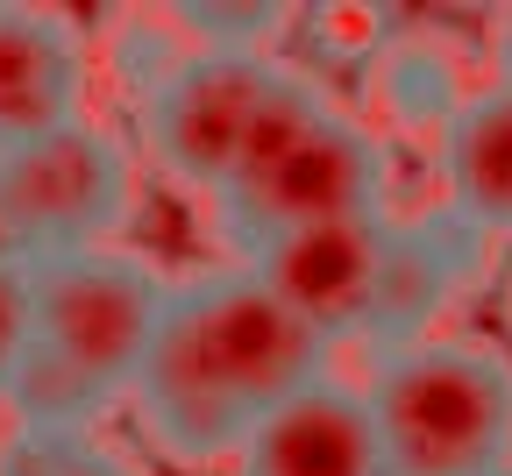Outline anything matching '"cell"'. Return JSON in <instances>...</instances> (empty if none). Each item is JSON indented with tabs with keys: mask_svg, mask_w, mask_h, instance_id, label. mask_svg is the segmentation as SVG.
Listing matches in <instances>:
<instances>
[{
	"mask_svg": "<svg viewBox=\"0 0 512 476\" xmlns=\"http://www.w3.org/2000/svg\"><path fill=\"white\" fill-rule=\"evenodd\" d=\"M335 370V349L256 278L249 263H207L171 285V313L136 370L128 420L185 476H221L249 427Z\"/></svg>",
	"mask_w": 512,
	"mask_h": 476,
	"instance_id": "cell-1",
	"label": "cell"
},
{
	"mask_svg": "<svg viewBox=\"0 0 512 476\" xmlns=\"http://www.w3.org/2000/svg\"><path fill=\"white\" fill-rule=\"evenodd\" d=\"M171 285L143 249H79L29 263V363L8 391L22 434H100L121 413L150 342L171 313Z\"/></svg>",
	"mask_w": 512,
	"mask_h": 476,
	"instance_id": "cell-2",
	"label": "cell"
},
{
	"mask_svg": "<svg viewBox=\"0 0 512 476\" xmlns=\"http://www.w3.org/2000/svg\"><path fill=\"white\" fill-rule=\"evenodd\" d=\"M356 214H392V150L328 93L320 72L285 64L242 143L235 178L214 199V235L228 242V256H249L271 235Z\"/></svg>",
	"mask_w": 512,
	"mask_h": 476,
	"instance_id": "cell-3",
	"label": "cell"
},
{
	"mask_svg": "<svg viewBox=\"0 0 512 476\" xmlns=\"http://www.w3.org/2000/svg\"><path fill=\"white\" fill-rule=\"evenodd\" d=\"M363 405L392 476L512 469V356L484 334H427L363 356Z\"/></svg>",
	"mask_w": 512,
	"mask_h": 476,
	"instance_id": "cell-4",
	"label": "cell"
},
{
	"mask_svg": "<svg viewBox=\"0 0 512 476\" xmlns=\"http://www.w3.org/2000/svg\"><path fill=\"white\" fill-rule=\"evenodd\" d=\"M0 192H8V221L22 235V256H79V249H121L136 221V150L121 128L100 114H79L36 143L0 157Z\"/></svg>",
	"mask_w": 512,
	"mask_h": 476,
	"instance_id": "cell-5",
	"label": "cell"
},
{
	"mask_svg": "<svg viewBox=\"0 0 512 476\" xmlns=\"http://www.w3.org/2000/svg\"><path fill=\"white\" fill-rule=\"evenodd\" d=\"M285 57H249V50H178L157 86L136 100V143L192 199H221V185L242 164V143L264 114Z\"/></svg>",
	"mask_w": 512,
	"mask_h": 476,
	"instance_id": "cell-6",
	"label": "cell"
},
{
	"mask_svg": "<svg viewBox=\"0 0 512 476\" xmlns=\"http://www.w3.org/2000/svg\"><path fill=\"white\" fill-rule=\"evenodd\" d=\"M392 214L292 228V235H271L264 249H249L235 263H249L328 349H363V327H370V306H377V278H384V249H392Z\"/></svg>",
	"mask_w": 512,
	"mask_h": 476,
	"instance_id": "cell-7",
	"label": "cell"
},
{
	"mask_svg": "<svg viewBox=\"0 0 512 476\" xmlns=\"http://www.w3.org/2000/svg\"><path fill=\"white\" fill-rule=\"evenodd\" d=\"M93 43L64 8L0 0V157L93 114Z\"/></svg>",
	"mask_w": 512,
	"mask_h": 476,
	"instance_id": "cell-8",
	"label": "cell"
},
{
	"mask_svg": "<svg viewBox=\"0 0 512 476\" xmlns=\"http://www.w3.org/2000/svg\"><path fill=\"white\" fill-rule=\"evenodd\" d=\"M477 256H484V242L456 214H441V207L392 214V249H384V278H377V306H370V327H363V356L441 334V320L477 292Z\"/></svg>",
	"mask_w": 512,
	"mask_h": 476,
	"instance_id": "cell-9",
	"label": "cell"
},
{
	"mask_svg": "<svg viewBox=\"0 0 512 476\" xmlns=\"http://www.w3.org/2000/svg\"><path fill=\"white\" fill-rule=\"evenodd\" d=\"M221 476H392V462H384L363 384L328 370L256 420Z\"/></svg>",
	"mask_w": 512,
	"mask_h": 476,
	"instance_id": "cell-10",
	"label": "cell"
},
{
	"mask_svg": "<svg viewBox=\"0 0 512 476\" xmlns=\"http://www.w3.org/2000/svg\"><path fill=\"white\" fill-rule=\"evenodd\" d=\"M441 214H456L484 249L512 242V86L484 79L434 135Z\"/></svg>",
	"mask_w": 512,
	"mask_h": 476,
	"instance_id": "cell-11",
	"label": "cell"
},
{
	"mask_svg": "<svg viewBox=\"0 0 512 476\" xmlns=\"http://www.w3.org/2000/svg\"><path fill=\"white\" fill-rule=\"evenodd\" d=\"M0 476H143V469L121 448H107L100 434H22V427H8Z\"/></svg>",
	"mask_w": 512,
	"mask_h": 476,
	"instance_id": "cell-12",
	"label": "cell"
},
{
	"mask_svg": "<svg viewBox=\"0 0 512 476\" xmlns=\"http://www.w3.org/2000/svg\"><path fill=\"white\" fill-rule=\"evenodd\" d=\"M178 29L185 50H249V57H271V43L299 22L278 0H256V8H171L164 15Z\"/></svg>",
	"mask_w": 512,
	"mask_h": 476,
	"instance_id": "cell-13",
	"label": "cell"
},
{
	"mask_svg": "<svg viewBox=\"0 0 512 476\" xmlns=\"http://www.w3.org/2000/svg\"><path fill=\"white\" fill-rule=\"evenodd\" d=\"M29 263H8L0 270V413H8V391L29 363Z\"/></svg>",
	"mask_w": 512,
	"mask_h": 476,
	"instance_id": "cell-14",
	"label": "cell"
},
{
	"mask_svg": "<svg viewBox=\"0 0 512 476\" xmlns=\"http://www.w3.org/2000/svg\"><path fill=\"white\" fill-rule=\"evenodd\" d=\"M491 57H498V72H491V79H498V86H512V8L498 15V36H491Z\"/></svg>",
	"mask_w": 512,
	"mask_h": 476,
	"instance_id": "cell-15",
	"label": "cell"
},
{
	"mask_svg": "<svg viewBox=\"0 0 512 476\" xmlns=\"http://www.w3.org/2000/svg\"><path fill=\"white\" fill-rule=\"evenodd\" d=\"M8 263H29V256H22V235L8 221V192H0V270H8Z\"/></svg>",
	"mask_w": 512,
	"mask_h": 476,
	"instance_id": "cell-16",
	"label": "cell"
},
{
	"mask_svg": "<svg viewBox=\"0 0 512 476\" xmlns=\"http://www.w3.org/2000/svg\"><path fill=\"white\" fill-rule=\"evenodd\" d=\"M491 476H512V469H491Z\"/></svg>",
	"mask_w": 512,
	"mask_h": 476,
	"instance_id": "cell-17",
	"label": "cell"
}]
</instances>
